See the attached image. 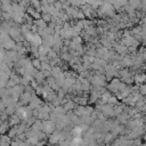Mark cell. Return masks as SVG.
I'll return each instance as SVG.
<instances>
[{"label": "cell", "instance_id": "cell-3", "mask_svg": "<svg viewBox=\"0 0 146 146\" xmlns=\"http://www.w3.org/2000/svg\"><path fill=\"white\" fill-rule=\"evenodd\" d=\"M15 44H16V42H15L14 40L8 39L6 42H3V43H2V44H0V46H1L6 51H9V50H13V49H14Z\"/></svg>", "mask_w": 146, "mask_h": 146}, {"label": "cell", "instance_id": "cell-9", "mask_svg": "<svg viewBox=\"0 0 146 146\" xmlns=\"http://www.w3.org/2000/svg\"><path fill=\"white\" fill-rule=\"evenodd\" d=\"M54 112H55V113H57L59 116H62V115H65V114H66V111L64 110V107H63L62 105L56 106V107H55V110H54Z\"/></svg>", "mask_w": 146, "mask_h": 146}, {"label": "cell", "instance_id": "cell-14", "mask_svg": "<svg viewBox=\"0 0 146 146\" xmlns=\"http://www.w3.org/2000/svg\"><path fill=\"white\" fill-rule=\"evenodd\" d=\"M8 119H9V116L5 113V112H1L0 113V120L2 121V122H6V121H8Z\"/></svg>", "mask_w": 146, "mask_h": 146}, {"label": "cell", "instance_id": "cell-11", "mask_svg": "<svg viewBox=\"0 0 146 146\" xmlns=\"http://www.w3.org/2000/svg\"><path fill=\"white\" fill-rule=\"evenodd\" d=\"M40 71H51V67H50V65H49V62H42L41 63V70Z\"/></svg>", "mask_w": 146, "mask_h": 146}, {"label": "cell", "instance_id": "cell-5", "mask_svg": "<svg viewBox=\"0 0 146 146\" xmlns=\"http://www.w3.org/2000/svg\"><path fill=\"white\" fill-rule=\"evenodd\" d=\"M58 57H59V59L62 62H68L70 63V60L72 59V56L68 54V51H66V52H59Z\"/></svg>", "mask_w": 146, "mask_h": 146}, {"label": "cell", "instance_id": "cell-1", "mask_svg": "<svg viewBox=\"0 0 146 146\" xmlns=\"http://www.w3.org/2000/svg\"><path fill=\"white\" fill-rule=\"evenodd\" d=\"M47 141L50 145H57L59 143V131L58 130H55L51 135H49L48 138H47Z\"/></svg>", "mask_w": 146, "mask_h": 146}, {"label": "cell", "instance_id": "cell-7", "mask_svg": "<svg viewBox=\"0 0 146 146\" xmlns=\"http://www.w3.org/2000/svg\"><path fill=\"white\" fill-rule=\"evenodd\" d=\"M9 124H8V122L6 121V122H2L1 123V125H0V135H5L6 132H8V130H9Z\"/></svg>", "mask_w": 146, "mask_h": 146}, {"label": "cell", "instance_id": "cell-2", "mask_svg": "<svg viewBox=\"0 0 146 146\" xmlns=\"http://www.w3.org/2000/svg\"><path fill=\"white\" fill-rule=\"evenodd\" d=\"M132 78H133V82H135L137 86H139V84L144 83V82H145V79H146V76H145V73H144V72L135 73Z\"/></svg>", "mask_w": 146, "mask_h": 146}, {"label": "cell", "instance_id": "cell-6", "mask_svg": "<svg viewBox=\"0 0 146 146\" xmlns=\"http://www.w3.org/2000/svg\"><path fill=\"white\" fill-rule=\"evenodd\" d=\"M63 107H64V110H65L66 112H70V111H73V110L76 107V104H75L73 100H70V102H67L65 105H63Z\"/></svg>", "mask_w": 146, "mask_h": 146}, {"label": "cell", "instance_id": "cell-10", "mask_svg": "<svg viewBox=\"0 0 146 146\" xmlns=\"http://www.w3.org/2000/svg\"><path fill=\"white\" fill-rule=\"evenodd\" d=\"M58 57V55L55 52V51H52L51 49L47 52V58H48V60H52V59H55V58H57Z\"/></svg>", "mask_w": 146, "mask_h": 146}, {"label": "cell", "instance_id": "cell-12", "mask_svg": "<svg viewBox=\"0 0 146 146\" xmlns=\"http://www.w3.org/2000/svg\"><path fill=\"white\" fill-rule=\"evenodd\" d=\"M138 94L141 95L143 97L145 96V94H146V86H145V83H141V84L138 86Z\"/></svg>", "mask_w": 146, "mask_h": 146}, {"label": "cell", "instance_id": "cell-8", "mask_svg": "<svg viewBox=\"0 0 146 146\" xmlns=\"http://www.w3.org/2000/svg\"><path fill=\"white\" fill-rule=\"evenodd\" d=\"M15 112H16V107H15V106H7V107L5 108V113H6L8 116L14 115Z\"/></svg>", "mask_w": 146, "mask_h": 146}, {"label": "cell", "instance_id": "cell-13", "mask_svg": "<svg viewBox=\"0 0 146 146\" xmlns=\"http://www.w3.org/2000/svg\"><path fill=\"white\" fill-rule=\"evenodd\" d=\"M41 19L44 22V23H50V21H51V16L49 15V14H41Z\"/></svg>", "mask_w": 146, "mask_h": 146}, {"label": "cell", "instance_id": "cell-15", "mask_svg": "<svg viewBox=\"0 0 146 146\" xmlns=\"http://www.w3.org/2000/svg\"><path fill=\"white\" fill-rule=\"evenodd\" d=\"M1 16H2V10L0 9V18H1Z\"/></svg>", "mask_w": 146, "mask_h": 146}, {"label": "cell", "instance_id": "cell-4", "mask_svg": "<svg viewBox=\"0 0 146 146\" xmlns=\"http://www.w3.org/2000/svg\"><path fill=\"white\" fill-rule=\"evenodd\" d=\"M7 122H8L9 127H15V125H18V124L21 123V119H19L16 114H14V115L9 116V119H8Z\"/></svg>", "mask_w": 146, "mask_h": 146}]
</instances>
